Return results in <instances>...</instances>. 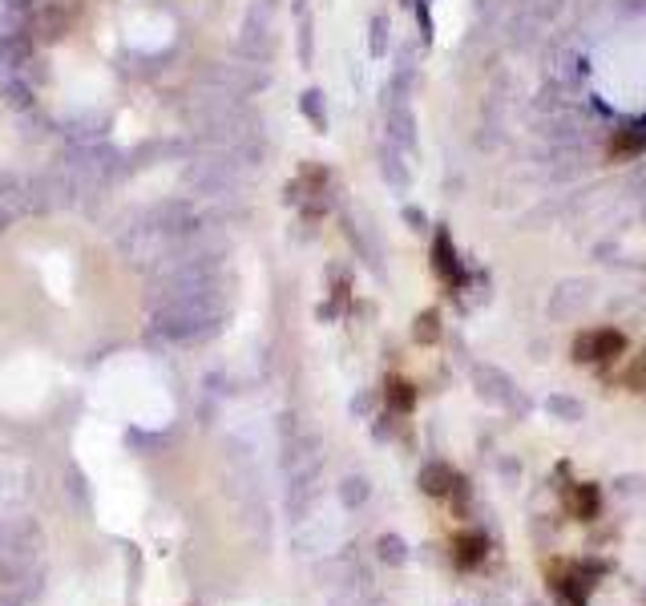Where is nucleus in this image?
<instances>
[{
    "mask_svg": "<svg viewBox=\"0 0 646 606\" xmlns=\"http://www.w3.org/2000/svg\"><path fill=\"white\" fill-rule=\"evenodd\" d=\"M243 166L235 162L231 150L219 146H198L186 166H182V186L190 190L186 198H202V202H231L243 190Z\"/></svg>",
    "mask_w": 646,
    "mask_h": 606,
    "instance_id": "obj_1",
    "label": "nucleus"
},
{
    "mask_svg": "<svg viewBox=\"0 0 646 606\" xmlns=\"http://www.w3.org/2000/svg\"><path fill=\"white\" fill-rule=\"evenodd\" d=\"M146 219L158 227V235H162L170 247H174V243H186V239H194V235L206 231V223H202V215H198V207H194V198H186V194H174V198L154 202V207L146 211Z\"/></svg>",
    "mask_w": 646,
    "mask_h": 606,
    "instance_id": "obj_2",
    "label": "nucleus"
},
{
    "mask_svg": "<svg viewBox=\"0 0 646 606\" xmlns=\"http://www.w3.org/2000/svg\"><path fill=\"white\" fill-rule=\"evenodd\" d=\"M473 376V388L485 404H493V409H505V413H525L529 409V400L521 396V388L513 384V376L497 364H473L469 368Z\"/></svg>",
    "mask_w": 646,
    "mask_h": 606,
    "instance_id": "obj_3",
    "label": "nucleus"
},
{
    "mask_svg": "<svg viewBox=\"0 0 646 606\" xmlns=\"http://www.w3.org/2000/svg\"><path fill=\"white\" fill-rule=\"evenodd\" d=\"M235 53L247 61V65H271V53H275V41H271V9L267 5H251L247 17H243V29H239V41H235Z\"/></svg>",
    "mask_w": 646,
    "mask_h": 606,
    "instance_id": "obj_4",
    "label": "nucleus"
},
{
    "mask_svg": "<svg viewBox=\"0 0 646 606\" xmlns=\"http://www.w3.org/2000/svg\"><path fill=\"white\" fill-rule=\"evenodd\" d=\"M590 299H594V283L590 279H562L550 291L546 312H550V320H578L590 308Z\"/></svg>",
    "mask_w": 646,
    "mask_h": 606,
    "instance_id": "obj_5",
    "label": "nucleus"
},
{
    "mask_svg": "<svg viewBox=\"0 0 646 606\" xmlns=\"http://www.w3.org/2000/svg\"><path fill=\"white\" fill-rule=\"evenodd\" d=\"M77 13L65 5V0H45L29 13V29H33V41H61L69 29H73Z\"/></svg>",
    "mask_w": 646,
    "mask_h": 606,
    "instance_id": "obj_6",
    "label": "nucleus"
},
{
    "mask_svg": "<svg viewBox=\"0 0 646 606\" xmlns=\"http://www.w3.org/2000/svg\"><path fill=\"white\" fill-rule=\"evenodd\" d=\"M626 348V336L614 332V328H594V332H582L574 340V360L578 364H602V360H614L618 352Z\"/></svg>",
    "mask_w": 646,
    "mask_h": 606,
    "instance_id": "obj_7",
    "label": "nucleus"
},
{
    "mask_svg": "<svg viewBox=\"0 0 646 606\" xmlns=\"http://www.w3.org/2000/svg\"><path fill=\"white\" fill-rule=\"evenodd\" d=\"M384 142L404 150V154H416V114L408 101H388V114H384Z\"/></svg>",
    "mask_w": 646,
    "mask_h": 606,
    "instance_id": "obj_8",
    "label": "nucleus"
},
{
    "mask_svg": "<svg viewBox=\"0 0 646 606\" xmlns=\"http://www.w3.org/2000/svg\"><path fill=\"white\" fill-rule=\"evenodd\" d=\"M376 166H380V178L388 182V190L408 194V186H412V166H408V154H404V150H396V146L380 142V150H376Z\"/></svg>",
    "mask_w": 646,
    "mask_h": 606,
    "instance_id": "obj_9",
    "label": "nucleus"
},
{
    "mask_svg": "<svg viewBox=\"0 0 646 606\" xmlns=\"http://www.w3.org/2000/svg\"><path fill=\"white\" fill-rule=\"evenodd\" d=\"M610 154H614V158H642V154H646V114H638V118H630L622 130H614Z\"/></svg>",
    "mask_w": 646,
    "mask_h": 606,
    "instance_id": "obj_10",
    "label": "nucleus"
},
{
    "mask_svg": "<svg viewBox=\"0 0 646 606\" xmlns=\"http://www.w3.org/2000/svg\"><path fill=\"white\" fill-rule=\"evenodd\" d=\"M295 57L303 69L315 61V17L307 13V0H295Z\"/></svg>",
    "mask_w": 646,
    "mask_h": 606,
    "instance_id": "obj_11",
    "label": "nucleus"
},
{
    "mask_svg": "<svg viewBox=\"0 0 646 606\" xmlns=\"http://www.w3.org/2000/svg\"><path fill=\"white\" fill-rule=\"evenodd\" d=\"M299 114H303V122L315 130V134H328V126H332V114H328V93L323 89H303L299 93Z\"/></svg>",
    "mask_w": 646,
    "mask_h": 606,
    "instance_id": "obj_12",
    "label": "nucleus"
},
{
    "mask_svg": "<svg viewBox=\"0 0 646 606\" xmlns=\"http://www.w3.org/2000/svg\"><path fill=\"white\" fill-rule=\"evenodd\" d=\"M433 267H437V275L445 283H461L465 279V267L457 259V247H453L449 231H437V239H433Z\"/></svg>",
    "mask_w": 646,
    "mask_h": 606,
    "instance_id": "obj_13",
    "label": "nucleus"
},
{
    "mask_svg": "<svg viewBox=\"0 0 646 606\" xmlns=\"http://www.w3.org/2000/svg\"><path fill=\"white\" fill-rule=\"evenodd\" d=\"M570 510H574V518H582V522H594V518L602 514V493H598L594 481H578V485H574V493H570Z\"/></svg>",
    "mask_w": 646,
    "mask_h": 606,
    "instance_id": "obj_14",
    "label": "nucleus"
},
{
    "mask_svg": "<svg viewBox=\"0 0 646 606\" xmlns=\"http://www.w3.org/2000/svg\"><path fill=\"white\" fill-rule=\"evenodd\" d=\"M0 97H5V106L9 110H21V114H29L33 110V85L21 77V73H5V81H0Z\"/></svg>",
    "mask_w": 646,
    "mask_h": 606,
    "instance_id": "obj_15",
    "label": "nucleus"
},
{
    "mask_svg": "<svg viewBox=\"0 0 646 606\" xmlns=\"http://www.w3.org/2000/svg\"><path fill=\"white\" fill-rule=\"evenodd\" d=\"M336 497H340V505H344V510H360V505H364V501L372 497V481H368L364 473H348V477L340 481Z\"/></svg>",
    "mask_w": 646,
    "mask_h": 606,
    "instance_id": "obj_16",
    "label": "nucleus"
},
{
    "mask_svg": "<svg viewBox=\"0 0 646 606\" xmlns=\"http://www.w3.org/2000/svg\"><path fill=\"white\" fill-rule=\"evenodd\" d=\"M412 89H416V61L408 53H400V61L392 69V81H388V93H392V101H408Z\"/></svg>",
    "mask_w": 646,
    "mask_h": 606,
    "instance_id": "obj_17",
    "label": "nucleus"
},
{
    "mask_svg": "<svg viewBox=\"0 0 646 606\" xmlns=\"http://www.w3.org/2000/svg\"><path fill=\"white\" fill-rule=\"evenodd\" d=\"M546 413H550L554 421H566V425H574V421L586 417L582 400H574V396H566V392H550V396H546Z\"/></svg>",
    "mask_w": 646,
    "mask_h": 606,
    "instance_id": "obj_18",
    "label": "nucleus"
},
{
    "mask_svg": "<svg viewBox=\"0 0 646 606\" xmlns=\"http://www.w3.org/2000/svg\"><path fill=\"white\" fill-rule=\"evenodd\" d=\"M388 45H392V21L384 13H376L368 21V53L380 61V57H388Z\"/></svg>",
    "mask_w": 646,
    "mask_h": 606,
    "instance_id": "obj_19",
    "label": "nucleus"
},
{
    "mask_svg": "<svg viewBox=\"0 0 646 606\" xmlns=\"http://www.w3.org/2000/svg\"><path fill=\"white\" fill-rule=\"evenodd\" d=\"M376 558L388 562V566H404L412 558V550H408V542L400 534H380L376 538Z\"/></svg>",
    "mask_w": 646,
    "mask_h": 606,
    "instance_id": "obj_20",
    "label": "nucleus"
},
{
    "mask_svg": "<svg viewBox=\"0 0 646 606\" xmlns=\"http://www.w3.org/2000/svg\"><path fill=\"white\" fill-rule=\"evenodd\" d=\"M420 485H424V493L441 497V493H449V485H453V469H449V465H441V461L424 465V469H420Z\"/></svg>",
    "mask_w": 646,
    "mask_h": 606,
    "instance_id": "obj_21",
    "label": "nucleus"
},
{
    "mask_svg": "<svg viewBox=\"0 0 646 606\" xmlns=\"http://www.w3.org/2000/svg\"><path fill=\"white\" fill-rule=\"evenodd\" d=\"M614 493L618 497H646V477L642 473H622V477H614Z\"/></svg>",
    "mask_w": 646,
    "mask_h": 606,
    "instance_id": "obj_22",
    "label": "nucleus"
},
{
    "mask_svg": "<svg viewBox=\"0 0 646 606\" xmlns=\"http://www.w3.org/2000/svg\"><path fill=\"white\" fill-rule=\"evenodd\" d=\"M441 336V328H437V312H424L420 320H416V340L420 344H433Z\"/></svg>",
    "mask_w": 646,
    "mask_h": 606,
    "instance_id": "obj_23",
    "label": "nucleus"
},
{
    "mask_svg": "<svg viewBox=\"0 0 646 606\" xmlns=\"http://www.w3.org/2000/svg\"><path fill=\"white\" fill-rule=\"evenodd\" d=\"M388 388H392L388 396H392V404H396V409H400V413H404V409H412V400H416V392H412V384H404V380H392Z\"/></svg>",
    "mask_w": 646,
    "mask_h": 606,
    "instance_id": "obj_24",
    "label": "nucleus"
},
{
    "mask_svg": "<svg viewBox=\"0 0 646 606\" xmlns=\"http://www.w3.org/2000/svg\"><path fill=\"white\" fill-rule=\"evenodd\" d=\"M400 215H404V223H408L412 231H428V215H424L420 207H404Z\"/></svg>",
    "mask_w": 646,
    "mask_h": 606,
    "instance_id": "obj_25",
    "label": "nucleus"
},
{
    "mask_svg": "<svg viewBox=\"0 0 646 606\" xmlns=\"http://www.w3.org/2000/svg\"><path fill=\"white\" fill-rule=\"evenodd\" d=\"M372 400H376V392H360V396L352 400V417H368V413H372Z\"/></svg>",
    "mask_w": 646,
    "mask_h": 606,
    "instance_id": "obj_26",
    "label": "nucleus"
},
{
    "mask_svg": "<svg viewBox=\"0 0 646 606\" xmlns=\"http://www.w3.org/2000/svg\"><path fill=\"white\" fill-rule=\"evenodd\" d=\"M37 5H45V0H5V9L9 13H21V17H29Z\"/></svg>",
    "mask_w": 646,
    "mask_h": 606,
    "instance_id": "obj_27",
    "label": "nucleus"
},
{
    "mask_svg": "<svg viewBox=\"0 0 646 606\" xmlns=\"http://www.w3.org/2000/svg\"><path fill=\"white\" fill-rule=\"evenodd\" d=\"M0 606H29V602H25L21 594H13V590H9V594H0Z\"/></svg>",
    "mask_w": 646,
    "mask_h": 606,
    "instance_id": "obj_28",
    "label": "nucleus"
}]
</instances>
